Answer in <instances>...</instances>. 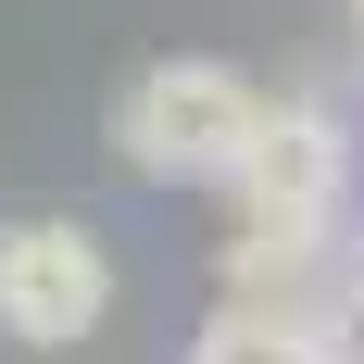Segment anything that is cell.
Segmentation results:
<instances>
[{
  "label": "cell",
  "instance_id": "obj_1",
  "mask_svg": "<svg viewBox=\"0 0 364 364\" xmlns=\"http://www.w3.org/2000/svg\"><path fill=\"white\" fill-rule=\"evenodd\" d=\"M252 126H264V88L239 63H201V50H164L113 88V151L151 188H239Z\"/></svg>",
  "mask_w": 364,
  "mask_h": 364
},
{
  "label": "cell",
  "instance_id": "obj_2",
  "mask_svg": "<svg viewBox=\"0 0 364 364\" xmlns=\"http://www.w3.org/2000/svg\"><path fill=\"white\" fill-rule=\"evenodd\" d=\"M113 314V239L88 214H13L0 226V339L75 352Z\"/></svg>",
  "mask_w": 364,
  "mask_h": 364
},
{
  "label": "cell",
  "instance_id": "obj_3",
  "mask_svg": "<svg viewBox=\"0 0 364 364\" xmlns=\"http://www.w3.org/2000/svg\"><path fill=\"white\" fill-rule=\"evenodd\" d=\"M239 226H289V239H339V201H352V126L339 101H264L252 164H239Z\"/></svg>",
  "mask_w": 364,
  "mask_h": 364
},
{
  "label": "cell",
  "instance_id": "obj_4",
  "mask_svg": "<svg viewBox=\"0 0 364 364\" xmlns=\"http://www.w3.org/2000/svg\"><path fill=\"white\" fill-rule=\"evenodd\" d=\"M339 277H352L339 239H289V226H239L226 239V314H301L314 327L339 301Z\"/></svg>",
  "mask_w": 364,
  "mask_h": 364
},
{
  "label": "cell",
  "instance_id": "obj_5",
  "mask_svg": "<svg viewBox=\"0 0 364 364\" xmlns=\"http://www.w3.org/2000/svg\"><path fill=\"white\" fill-rule=\"evenodd\" d=\"M188 364H327V339L301 327V314H201V339H188Z\"/></svg>",
  "mask_w": 364,
  "mask_h": 364
},
{
  "label": "cell",
  "instance_id": "obj_6",
  "mask_svg": "<svg viewBox=\"0 0 364 364\" xmlns=\"http://www.w3.org/2000/svg\"><path fill=\"white\" fill-rule=\"evenodd\" d=\"M314 339H327V364H364V277H339V301L314 314Z\"/></svg>",
  "mask_w": 364,
  "mask_h": 364
},
{
  "label": "cell",
  "instance_id": "obj_7",
  "mask_svg": "<svg viewBox=\"0 0 364 364\" xmlns=\"http://www.w3.org/2000/svg\"><path fill=\"white\" fill-rule=\"evenodd\" d=\"M352 38H364V0H352Z\"/></svg>",
  "mask_w": 364,
  "mask_h": 364
},
{
  "label": "cell",
  "instance_id": "obj_8",
  "mask_svg": "<svg viewBox=\"0 0 364 364\" xmlns=\"http://www.w3.org/2000/svg\"><path fill=\"white\" fill-rule=\"evenodd\" d=\"M352 277H364V264H352Z\"/></svg>",
  "mask_w": 364,
  "mask_h": 364
}]
</instances>
